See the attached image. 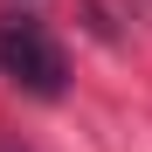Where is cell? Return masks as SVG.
I'll list each match as a JSON object with an SVG mask.
<instances>
[{"instance_id":"1","label":"cell","mask_w":152,"mask_h":152,"mask_svg":"<svg viewBox=\"0 0 152 152\" xmlns=\"http://www.w3.org/2000/svg\"><path fill=\"white\" fill-rule=\"evenodd\" d=\"M0 69L28 97H62V83H69V62L42 21H0Z\"/></svg>"}]
</instances>
